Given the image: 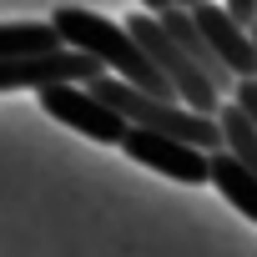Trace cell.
I'll return each mask as SVG.
<instances>
[{
  "label": "cell",
  "instance_id": "2",
  "mask_svg": "<svg viewBox=\"0 0 257 257\" xmlns=\"http://www.w3.org/2000/svg\"><path fill=\"white\" fill-rule=\"evenodd\" d=\"M91 91H96L126 126L177 137V142H187V147H197V152H207V157L227 152V137H222V121H217V116L187 111L182 101H162V96H152V91H137V86H126L121 76H111V71H106L101 81H91Z\"/></svg>",
  "mask_w": 257,
  "mask_h": 257
},
{
  "label": "cell",
  "instance_id": "5",
  "mask_svg": "<svg viewBox=\"0 0 257 257\" xmlns=\"http://www.w3.org/2000/svg\"><path fill=\"white\" fill-rule=\"evenodd\" d=\"M41 111L56 116V121H66L71 132L101 142V147H126V132H132L91 86H46L41 91Z\"/></svg>",
  "mask_w": 257,
  "mask_h": 257
},
{
  "label": "cell",
  "instance_id": "6",
  "mask_svg": "<svg viewBox=\"0 0 257 257\" xmlns=\"http://www.w3.org/2000/svg\"><path fill=\"white\" fill-rule=\"evenodd\" d=\"M121 152L132 162H142V167H152V172H162V177H172V182H187V187L212 182V157L197 152V147H187V142H177V137H162V132L132 126Z\"/></svg>",
  "mask_w": 257,
  "mask_h": 257
},
{
  "label": "cell",
  "instance_id": "11",
  "mask_svg": "<svg viewBox=\"0 0 257 257\" xmlns=\"http://www.w3.org/2000/svg\"><path fill=\"white\" fill-rule=\"evenodd\" d=\"M217 121H222L227 152H232V157H237V162H242V167H247V172L257 177V126H252V121H247V116H242V111H237L232 101L222 106V116H217Z\"/></svg>",
  "mask_w": 257,
  "mask_h": 257
},
{
  "label": "cell",
  "instance_id": "14",
  "mask_svg": "<svg viewBox=\"0 0 257 257\" xmlns=\"http://www.w3.org/2000/svg\"><path fill=\"white\" fill-rule=\"evenodd\" d=\"M142 11L147 16H167V11H177V0H142Z\"/></svg>",
  "mask_w": 257,
  "mask_h": 257
},
{
  "label": "cell",
  "instance_id": "13",
  "mask_svg": "<svg viewBox=\"0 0 257 257\" xmlns=\"http://www.w3.org/2000/svg\"><path fill=\"white\" fill-rule=\"evenodd\" d=\"M227 16L252 31V26H257V0H227Z\"/></svg>",
  "mask_w": 257,
  "mask_h": 257
},
{
  "label": "cell",
  "instance_id": "12",
  "mask_svg": "<svg viewBox=\"0 0 257 257\" xmlns=\"http://www.w3.org/2000/svg\"><path fill=\"white\" fill-rule=\"evenodd\" d=\"M232 106L257 126V81H237V91H232Z\"/></svg>",
  "mask_w": 257,
  "mask_h": 257
},
{
  "label": "cell",
  "instance_id": "7",
  "mask_svg": "<svg viewBox=\"0 0 257 257\" xmlns=\"http://www.w3.org/2000/svg\"><path fill=\"white\" fill-rule=\"evenodd\" d=\"M192 16H197L207 46L217 51V61H222L237 81H257V41H252V31L237 26V21L227 16V6H212V0H207V6H197Z\"/></svg>",
  "mask_w": 257,
  "mask_h": 257
},
{
  "label": "cell",
  "instance_id": "3",
  "mask_svg": "<svg viewBox=\"0 0 257 257\" xmlns=\"http://www.w3.org/2000/svg\"><path fill=\"white\" fill-rule=\"evenodd\" d=\"M126 31H132L137 41H142V51L152 56V66L167 76V86L177 91V101L187 106V111H202V116H222V106H227V96L197 71V61L172 41V31L162 26V16H147V11H137L132 21H126Z\"/></svg>",
  "mask_w": 257,
  "mask_h": 257
},
{
  "label": "cell",
  "instance_id": "15",
  "mask_svg": "<svg viewBox=\"0 0 257 257\" xmlns=\"http://www.w3.org/2000/svg\"><path fill=\"white\" fill-rule=\"evenodd\" d=\"M177 6H182V11H197V6H207V0H177Z\"/></svg>",
  "mask_w": 257,
  "mask_h": 257
},
{
  "label": "cell",
  "instance_id": "4",
  "mask_svg": "<svg viewBox=\"0 0 257 257\" xmlns=\"http://www.w3.org/2000/svg\"><path fill=\"white\" fill-rule=\"evenodd\" d=\"M106 66L86 51H46V56H11L0 61V91H46V86H91Z\"/></svg>",
  "mask_w": 257,
  "mask_h": 257
},
{
  "label": "cell",
  "instance_id": "16",
  "mask_svg": "<svg viewBox=\"0 0 257 257\" xmlns=\"http://www.w3.org/2000/svg\"><path fill=\"white\" fill-rule=\"evenodd\" d=\"M252 41H257V26H252Z\"/></svg>",
  "mask_w": 257,
  "mask_h": 257
},
{
  "label": "cell",
  "instance_id": "10",
  "mask_svg": "<svg viewBox=\"0 0 257 257\" xmlns=\"http://www.w3.org/2000/svg\"><path fill=\"white\" fill-rule=\"evenodd\" d=\"M46 51H66L51 21H16V26H0V61H11V56H46Z\"/></svg>",
  "mask_w": 257,
  "mask_h": 257
},
{
  "label": "cell",
  "instance_id": "9",
  "mask_svg": "<svg viewBox=\"0 0 257 257\" xmlns=\"http://www.w3.org/2000/svg\"><path fill=\"white\" fill-rule=\"evenodd\" d=\"M212 187H217L247 222H257V177H252L232 152H217V157H212Z\"/></svg>",
  "mask_w": 257,
  "mask_h": 257
},
{
  "label": "cell",
  "instance_id": "1",
  "mask_svg": "<svg viewBox=\"0 0 257 257\" xmlns=\"http://www.w3.org/2000/svg\"><path fill=\"white\" fill-rule=\"evenodd\" d=\"M51 26H56V36H61L66 51H86V56H96L111 76H121L126 86L152 91V96H162V101H177V91L167 86V76L152 66V56L142 51V41L126 31V26H116V21H106V16H96V11H81V6H56V11H51Z\"/></svg>",
  "mask_w": 257,
  "mask_h": 257
},
{
  "label": "cell",
  "instance_id": "8",
  "mask_svg": "<svg viewBox=\"0 0 257 257\" xmlns=\"http://www.w3.org/2000/svg\"><path fill=\"white\" fill-rule=\"evenodd\" d=\"M162 26H167V31H172V41H177V46H182V51L197 61V71H202V76H207V81H212V86H217V91L232 101V91H237V76H232V71L217 61V51L207 46V36H202V26H197V16L177 6V11H167V16H162Z\"/></svg>",
  "mask_w": 257,
  "mask_h": 257
}]
</instances>
